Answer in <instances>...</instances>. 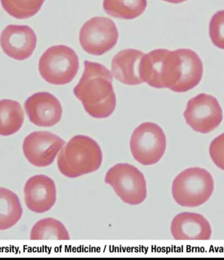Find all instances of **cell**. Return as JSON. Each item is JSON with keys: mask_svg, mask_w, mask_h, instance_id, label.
Here are the masks:
<instances>
[{"mask_svg": "<svg viewBox=\"0 0 224 260\" xmlns=\"http://www.w3.org/2000/svg\"><path fill=\"white\" fill-rule=\"evenodd\" d=\"M84 72L74 93L84 109L94 118L110 117L116 107L112 74L105 66L89 60L84 62Z\"/></svg>", "mask_w": 224, "mask_h": 260, "instance_id": "obj_1", "label": "cell"}, {"mask_svg": "<svg viewBox=\"0 0 224 260\" xmlns=\"http://www.w3.org/2000/svg\"><path fill=\"white\" fill-rule=\"evenodd\" d=\"M140 74L143 82L157 89H171L179 92L182 78L180 49L169 51L158 49L142 58Z\"/></svg>", "mask_w": 224, "mask_h": 260, "instance_id": "obj_2", "label": "cell"}, {"mask_svg": "<svg viewBox=\"0 0 224 260\" xmlns=\"http://www.w3.org/2000/svg\"><path fill=\"white\" fill-rule=\"evenodd\" d=\"M103 153L97 142L87 136L77 135L70 139L58 156V169L68 178L94 173L101 167Z\"/></svg>", "mask_w": 224, "mask_h": 260, "instance_id": "obj_3", "label": "cell"}, {"mask_svg": "<svg viewBox=\"0 0 224 260\" xmlns=\"http://www.w3.org/2000/svg\"><path fill=\"white\" fill-rule=\"evenodd\" d=\"M214 182L209 172L199 167L185 169L174 180L172 193L178 205L197 207L204 204L213 193Z\"/></svg>", "mask_w": 224, "mask_h": 260, "instance_id": "obj_4", "label": "cell"}, {"mask_svg": "<svg viewBox=\"0 0 224 260\" xmlns=\"http://www.w3.org/2000/svg\"><path fill=\"white\" fill-rule=\"evenodd\" d=\"M79 68L80 62L76 51L66 45L50 47L39 61L40 75L50 84L63 85L71 82Z\"/></svg>", "mask_w": 224, "mask_h": 260, "instance_id": "obj_5", "label": "cell"}, {"mask_svg": "<svg viewBox=\"0 0 224 260\" xmlns=\"http://www.w3.org/2000/svg\"><path fill=\"white\" fill-rule=\"evenodd\" d=\"M105 182L126 204L138 205L146 200L147 186L144 176L132 165H115L106 173Z\"/></svg>", "mask_w": 224, "mask_h": 260, "instance_id": "obj_6", "label": "cell"}, {"mask_svg": "<svg viewBox=\"0 0 224 260\" xmlns=\"http://www.w3.org/2000/svg\"><path fill=\"white\" fill-rule=\"evenodd\" d=\"M130 147L133 157L140 164L154 165L159 161L166 151V136L157 124L147 122L133 131Z\"/></svg>", "mask_w": 224, "mask_h": 260, "instance_id": "obj_7", "label": "cell"}, {"mask_svg": "<svg viewBox=\"0 0 224 260\" xmlns=\"http://www.w3.org/2000/svg\"><path fill=\"white\" fill-rule=\"evenodd\" d=\"M119 32L112 20L95 17L86 22L80 31V43L83 50L94 56L104 55L116 45Z\"/></svg>", "mask_w": 224, "mask_h": 260, "instance_id": "obj_8", "label": "cell"}, {"mask_svg": "<svg viewBox=\"0 0 224 260\" xmlns=\"http://www.w3.org/2000/svg\"><path fill=\"white\" fill-rule=\"evenodd\" d=\"M184 116L192 129L207 134L220 125L223 112L215 97L202 93L189 101Z\"/></svg>", "mask_w": 224, "mask_h": 260, "instance_id": "obj_9", "label": "cell"}, {"mask_svg": "<svg viewBox=\"0 0 224 260\" xmlns=\"http://www.w3.org/2000/svg\"><path fill=\"white\" fill-rule=\"evenodd\" d=\"M65 142L58 136L48 131H36L25 138L22 150L29 162L37 167L53 164Z\"/></svg>", "mask_w": 224, "mask_h": 260, "instance_id": "obj_10", "label": "cell"}, {"mask_svg": "<svg viewBox=\"0 0 224 260\" xmlns=\"http://www.w3.org/2000/svg\"><path fill=\"white\" fill-rule=\"evenodd\" d=\"M37 44L35 31L26 25L11 24L2 31L0 45L4 53L17 60L30 58Z\"/></svg>", "mask_w": 224, "mask_h": 260, "instance_id": "obj_11", "label": "cell"}, {"mask_svg": "<svg viewBox=\"0 0 224 260\" xmlns=\"http://www.w3.org/2000/svg\"><path fill=\"white\" fill-rule=\"evenodd\" d=\"M25 110L33 124L50 127L62 118V108L59 101L48 92H38L25 102Z\"/></svg>", "mask_w": 224, "mask_h": 260, "instance_id": "obj_12", "label": "cell"}, {"mask_svg": "<svg viewBox=\"0 0 224 260\" xmlns=\"http://www.w3.org/2000/svg\"><path fill=\"white\" fill-rule=\"evenodd\" d=\"M27 207L36 213L49 211L56 200V185L49 176H34L27 181L24 188Z\"/></svg>", "mask_w": 224, "mask_h": 260, "instance_id": "obj_13", "label": "cell"}, {"mask_svg": "<svg viewBox=\"0 0 224 260\" xmlns=\"http://www.w3.org/2000/svg\"><path fill=\"white\" fill-rule=\"evenodd\" d=\"M175 240H209L212 235L209 221L200 214L182 212L174 217L171 226Z\"/></svg>", "mask_w": 224, "mask_h": 260, "instance_id": "obj_14", "label": "cell"}, {"mask_svg": "<svg viewBox=\"0 0 224 260\" xmlns=\"http://www.w3.org/2000/svg\"><path fill=\"white\" fill-rule=\"evenodd\" d=\"M146 55L137 49H124L115 55L112 61V73L123 84L137 85L144 83L140 74L142 58Z\"/></svg>", "mask_w": 224, "mask_h": 260, "instance_id": "obj_15", "label": "cell"}, {"mask_svg": "<svg viewBox=\"0 0 224 260\" xmlns=\"http://www.w3.org/2000/svg\"><path fill=\"white\" fill-rule=\"evenodd\" d=\"M24 114L21 105L17 101H0V135L15 134L23 125Z\"/></svg>", "mask_w": 224, "mask_h": 260, "instance_id": "obj_16", "label": "cell"}, {"mask_svg": "<svg viewBox=\"0 0 224 260\" xmlns=\"http://www.w3.org/2000/svg\"><path fill=\"white\" fill-rule=\"evenodd\" d=\"M22 215V208L18 196L10 189L0 187V231L13 228Z\"/></svg>", "mask_w": 224, "mask_h": 260, "instance_id": "obj_17", "label": "cell"}, {"mask_svg": "<svg viewBox=\"0 0 224 260\" xmlns=\"http://www.w3.org/2000/svg\"><path fill=\"white\" fill-rule=\"evenodd\" d=\"M103 8L111 17L132 20L146 10L147 0H105Z\"/></svg>", "mask_w": 224, "mask_h": 260, "instance_id": "obj_18", "label": "cell"}, {"mask_svg": "<svg viewBox=\"0 0 224 260\" xmlns=\"http://www.w3.org/2000/svg\"><path fill=\"white\" fill-rule=\"evenodd\" d=\"M69 232L60 221L44 218L38 221L31 230V240H70Z\"/></svg>", "mask_w": 224, "mask_h": 260, "instance_id": "obj_19", "label": "cell"}, {"mask_svg": "<svg viewBox=\"0 0 224 260\" xmlns=\"http://www.w3.org/2000/svg\"><path fill=\"white\" fill-rule=\"evenodd\" d=\"M45 0H1L4 10L18 19H28L37 14Z\"/></svg>", "mask_w": 224, "mask_h": 260, "instance_id": "obj_20", "label": "cell"}, {"mask_svg": "<svg viewBox=\"0 0 224 260\" xmlns=\"http://www.w3.org/2000/svg\"><path fill=\"white\" fill-rule=\"evenodd\" d=\"M209 35L215 46L224 49V10L218 11L212 17L210 22Z\"/></svg>", "mask_w": 224, "mask_h": 260, "instance_id": "obj_21", "label": "cell"}, {"mask_svg": "<svg viewBox=\"0 0 224 260\" xmlns=\"http://www.w3.org/2000/svg\"><path fill=\"white\" fill-rule=\"evenodd\" d=\"M209 153L214 164L224 171V133L212 140L209 147Z\"/></svg>", "mask_w": 224, "mask_h": 260, "instance_id": "obj_22", "label": "cell"}, {"mask_svg": "<svg viewBox=\"0 0 224 260\" xmlns=\"http://www.w3.org/2000/svg\"><path fill=\"white\" fill-rule=\"evenodd\" d=\"M164 1L169 2V3L171 4H180L186 1V0H164Z\"/></svg>", "mask_w": 224, "mask_h": 260, "instance_id": "obj_23", "label": "cell"}]
</instances>
